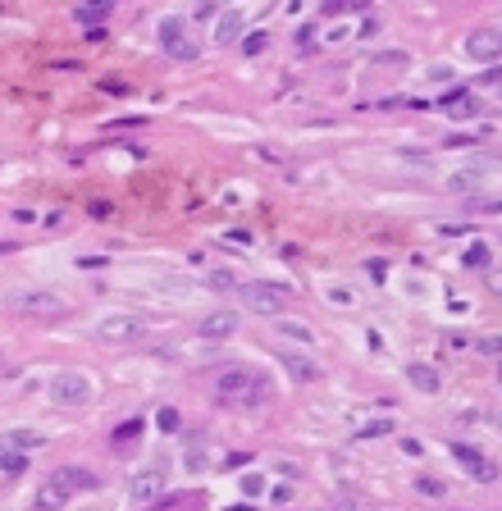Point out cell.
I'll use <instances>...</instances> for the list:
<instances>
[{
  "label": "cell",
  "mask_w": 502,
  "mask_h": 511,
  "mask_svg": "<svg viewBox=\"0 0 502 511\" xmlns=\"http://www.w3.org/2000/svg\"><path fill=\"white\" fill-rule=\"evenodd\" d=\"M261 392H265V383L256 379L251 370H224L215 379V397H219V402H256Z\"/></svg>",
  "instance_id": "obj_1"
},
{
  "label": "cell",
  "mask_w": 502,
  "mask_h": 511,
  "mask_svg": "<svg viewBox=\"0 0 502 511\" xmlns=\"http://www.w3.org/2000/svg\"><path fill=\"white\" fill-rule=\"evenodd\" d=\"M14 311H23V315H37V320H60V315H69V302H64L60 293L28 288V293H14Z\"/></svg>",
  "instance_id": "obj_2"
},
{
  "label": "cell",
  "mask_w": 502,
  "mask_h": 511,
  "mask_svg": "<svg viewBox=\"0 0 502 511\" xmlns=\"http://www.w3.org/2000/svg\"><path fill=\"white\" fill-rule=\"evenodd\" d=\"M238 293L247 302V311H256V315H284L288 288H279V283H242Z\"/></svg>",
  "instance_id": "obj_3"
},
{
  "label": "cell",
  "mask_w": 502,
  "mask_h": 511,
  "mask_svg": "<svg viewBox=\"0 0 502 511\" xmlns=\"http://www.w3.org/2000/svg\"><path fill=\"white\" fill-rule=\"evenodd\" d=\"M461 55L475 60V64H498L502 60V28H475V33L461 42Z\"/></svg>",
  "instance_id": "obj_4"
},
{
  "label": "cell",
  "mask_w": 502,
  "mask_h": 511,
  "mask_svg": "<svg viewBox=\"0 0 502 511\" xmlns=\"http://www.w3.org/2000/svg\"><path fill=\"white\" fill-rule=\"evenodd\" d=\"M160 46H164V55H174V60H183V64L201 55V46L187 37L183 19H160Z\"/></svg>",
  "instance_id": "obj_5"
},
{
  "label": "cell",
  "mask_w": 502,
  "mask_h": 511,
  "mask_svg": "<svg viewBox=\"0 0 502 511\" xmlns=\"http://www.w3.org/2000/svg\"><path fill=\"white\" fill-rule=\"evenodd\" d=\"M51 397H55L60 406H87V402H92V383H87V374H78V370L55 374Z\"/></svg>",
  "instance_id": "obj_6"
},
{
  "label": "cell",
  "mask_w": 502,
  "mask_h": 511,
  "mask_svg": "<svg viewBox=\"0 0 502 511\" xmlns=\"http://www.w3.org/2000/svg\"><path fill=\"white\" fill-rule=\"evenodd\" d=\"M142 320H137V315H105V320H101V324H96V334L101 338H105V343H137V338H142Z\"/></svg>",
  "instance_id": "obj_7"
},
{
  "label": "cell",
  "mask_w": 502,
  "mask_h": 511,
  "mask_svg": "<svg viewBox=\"0 0 502 511\" xmlns=\"http://www.w3.org/2000/svg\"><path fill=\"white\" fill-rule=\"evenodd\" d=\"M73 498V489H69L60 475H46L42 484H37V498H33V507L37 511H64V502Z\"/></svg>",
  "instance_id": "obj_8"
},
{
  "label": "cell",
  "mask_w": 502,
  "mask_h": 511,
  "mask_svg": "<svg viewBox=\"0 0 502 511\" xmlns=\"http://www.w3.org/2000/svg\"><path fill=\"white\" fill-rule=\"evenodd\" d=\"M160 493H164V475H160V470H142V475L132 479L128 498H132V507H155Z\"/></svg>",
  "instance_id": "obj_9"
},
{
  "label": "cell",
  "mask_w": 502,
  "mask_h": 511,
  "mask_svg": "<svg viewBox=\"0 0 502 511\" xmlns=\"http://www.w3.org/2000/svg\"><path fill=\"white\" fill-rule=\"evenodd\" d=\"M452 457H457L461 466L470 470V475L480 479V484H489V479H498V470H493V461H484V457H480V452H475V447H470V443H452Z\"/></svg>",
  "instance_id": "obj_10"
},
{
  "label": "cell",
  "mask_w": 502,
  "mask_h": 511,
  "mask_svg": "<svg viewBox=\"0 0 502 511\" xmlns=\"http://www.w3.org/2000/svg\"><path fill=\"white\" fill-rule=\"evenodd\" d=\"M238 311H210L206 320H201V338H210V343H219V338H233L238 334Z\"/></svg>",
  "instance_id": "obj_11"
},
{
  "label": "cell",
  "mask_w": 502,
  "mask_h": 511,
  "mask_svg": "<svg viewBox=\"0 0 502 511\" xmlns=\"http://www.w3.org/2000/svg\"><path fill=\"white\" fill-rule=\"evenodd\" d=\"M406 379H411V388H420V392H438V388H443L438 370H434V365H420V361L406 365Z\"/></svg>",
  "instance_id": "obj_12"
},
{
  "label": "cell",
  "mask_w": 502,
  "mask_h": 511,
  "mask_svg": "<svg viewBox=\"0 0 502 511\" xmlns=\"http://www.w3.org/2000/svg\"><path fill=\"white\" fill-rule=\"evenodd\" d=\"M55 475L64 479V484H69V489H73V493H87V489H96V484H101V479L92 475L87 466H60V470H55Z\"/></svg>",
  "instance_id": "obj_13"
},
{
  "label": "cell",
  "mask_w": 502,
  "mask_h": 511,
  "mask_svg": "<svg viewBox=\"0 0 502 511\" xmlns=\"http://www.w3.org/2000/svg\"><path fill=\"white\" fill-rule=\"evenodd\" d=\"M242 23H247V19H242V14H238V10H229V14H219V23H215V42H219V46H229V42H238V37H242Z\"/></svg>",
  "instance_id": "obj_14"
},
{
  "label": "cell",
  "mask_w": 502,
  "mask_h": 511,
  "mask_svg": "<svg viewBox=\"0 0 502 511\" xmlns=\"http://www.w3.org/2000/svg\"><path fill=\"white\" fill-rule=\"evenodd\" d=\"M0 447H5V452H33V447H42V434H33V429H10V434L0 438Z\"/></svg>",
  "instance_id": "obj_15"
},
{
  "label": "cell",
  "mask_w": 502,
  "mask_h": 511,
  "mask_svg": "<svg viewBox=\"0 0 502 511\" xmlns=\"http://www.w3.org/2000/svg\"><path fill=\"white\" fill-rule=\"evenodd\" d=\"M284 365H288V374L302 379V383H315L320 379V365H315V361H306V356H284Z\"/></svg>",
  "instance_id": "obj_16"
},
{
  "label": "cell",
  "mask_w": 502,
  "mask_h": 511,
  "mask_svg": "<svg viewBox=\"0 0 502 511\" xmlns=\"http://www.w3.org/2000/svg\"><path fill=\"white\" fill-rule=\"evenodd\" d=\"M110 438H114V452H123L128 443H137V438H142V415H132V420H123V424H119V429H114Z\"/></svg>",
  "instance_id": "obj_17"
},
{
  "label": "cell",
  "mask_w": 502,
  "mask_h": 511,
  "mask_svg": "<svg viewBox=\"0 0 502 511\" xmlns=\"http://www.w3.org/2000/svg\"><path fill=\"white\" fill-rule=\"evenodd\" d=\"M110 5H114V0H87V5H83V10H78V23H96V19H105L110 14Z\"/></svg>",
  "instance_id": "obj_18"
},
{
  "label": "cell",
  "mask_w": 502,
  "mask_h": 511,
  "mask_svg": "<svg viewBox=\"0 0 502 511\" xmlns=\"http://www.w3.org/2000/svg\"><path fill=\"white\" fill-rule=\"evenodd\" d=\"M279 334L284 338H293V343H315V334L302 324V320H279Z\"/></svg>",
  "instance_id": "obj_19"
},
{
  "label": "cell",
  "mask_w": 502,
  "mask_h": 511,
  "mask_svg": "<svg viewBox=\"0 0 502 511\" xmlns=\"http://www.w3.org/2000/svg\"><path fill=\"white\" fill-rule=\"evenodd\" d=\"M461 265H470V270H484V265H489V247H484V242H470L466 256H461Z\"/></svg>",
  "instance_id": "obj_20"
},
{
  "label": "cell",
  "mask_w": 502,
  "mask_h": 511,
  "mask_svg": "<svg viewBox=\"0 0 502 511\" xmlns=\"http://www.w3.org/2000/svg\"><path fill=\"white\" fill-rule=\"evenodd\" d=\"M411 64V55L406 51H383V55H374V69H406Z\"/></svg>",
  "instance_id": "obj_21"
},
{
  "label": "cell",
  "mask_w": 502,
  "mask_h": 511,
  "mask_svg": "<svg viewBox=\"0 0 502 511\" xmlns=\"http://www.w3.org/2000/svg\"><path fill=\"white\" fill-rule=\"evenodd\" d=\"M206 283H210V288H219V293H229V288H242L233 270H210V274H206Z\"/></svg>",
  "instance_id": "obj_22"
},
{
  "label": "cell",
  "mask_w": 502,
  "mask_h": 511,
  "mask_svg": "<svg viewBox=\"0 0 502 511\" xmlns=\"http://www.w3.org/2000/svg\"><path fill=\"white\" fill-rule=\"evenodd\" d=\"M0 470H5V475H23V470H28V452H5V457H0Z\"/></svg>",
  "instance_id": "obj_23"
},
{
  "label": "cell",
  "mask_w": 502,
  "mask_h": 511,
  "mask_svg": "<svg viewBox=\"0 0 502 511\" xmlns=\"http://www.w3.org/2000/svg\"><path fill=\"white\" fill-rule=\"evenodd\" d=\"M379 434H393V420H370L356 429V438H379Z\"/></svg>",
  "instance_id": "obj_24"
},
{
  "label": "cell",
  "mask_w": 502,
  "mask_h": 511,
  "mask_svg": "<svg viewBox=\"0 0 502 511\" xmlns=\"http://www.w3.org/2000/svg\"><path fill=\"white\" fill-rule=\"evenodd\" d=\"M475 183H480V174H475V169H466V174H452V178H448L452 192H470Z\"/></svg>",
  "instance_id": "obj_25"
},
{
  "label": "cell",
  "mask_w": 502,
  "mask_h": 511,
  "mask_svg": "<svg viewBox=\"0 0 502 511\" xmlns=\"http://www.w3.org/2000/svg\"><path fill=\"white\" fill-rule=\"evenodd\" d=\"M352 5H356V0H324V5H320V19H334V14L352 10Z\"/></svg>",
  "instance_id": "obj_26"
},
{
  "label": "cell",
  "mask_w": 502,
  "mask_h": 511,
  "mask_svg": "<svg viewBox=\"0 0 502 511\" xmlns=\"http://www.w3.org/2000/svg\"><path fill=\"white\" fill-rule=\"evenodd\" d=\"M155 424H160L164 434H174V429H178V411H174V406H164V411L155 415Z\"/></svg>",
  "instance_id": "obj_27"
},
{
  "label": "cell",
  "mask_w": 502,
  "mask_h": 511,
  "mask_svg": "<svg viewBox=\"0 0 502 511\" xmlns=\"http://www.w3.org/2000/svg\"><path fill=\"white\" fill-rule=\"evenodd\" d=\"M475 352H484V356H502V338H475Z\"/></svg>",
  "instance_id": "obj_28"
},
{
  "label": "cell",
  "mask_w": 502,
  "mask_h": 511,
  "mask_svg": "<svg viewBox=\"0 0 502 511\" xmlns=\"http://www.w3.org/2000/svg\"><path fill=\"white\" fill-rule=\"evenodd\" d=\"M242 493H247V498H261V493H265V479L261 475H242Z\"/></svg>",
  "instance_id": "obj_29"
},
{
  "label": "cell",
  "mask_w": 502,
  "mask_h": 511,
  "mask_svg": "<svg viewBox=\"0 0 502 511\" xmlns=\"http://www.w3.org/2000/svg\"><path fill=\"white\" fill-rule=\"evenodd\" d=\"M265 46H270V37H265V33H251L247 42H242V51H247V55H261Z\"/></svg>",
  "instance_id": "obj_30"
},
{
  "label": "cell",
  "mask_w": 502,
  "mask_h": 511,
  "mask_svg": "<svg viewBox=\"0 0 502 511\" xmlns=\"http://www.w3.org/2000/svg\"><path fill=\"white\" fill-rule=\"evenodd\" d=\"M415 489L429 493V498H438V493H443V484H438V479H429V475H420V479H415Z\"/></svg>",
  "instance_id": "obj_31"
},
{
  "label": "cell",
  "mask_w": 502,
  "mask_h": 511,
  "mask_svg": "<svg viewBox=\"0 0 502 511\" xmlns=\"http://www.w3.org/2000/svg\"><path fill=\"white\" fill-rule=\"evenodd\" d=\"M224 238H229L233 247H251V233H247V229H229V233H224Z\"/></svg>",
  "instance_id": "obj_32"
},
{
  "label": "cell",
  "mask_w": 502,
  "mask_h": 511,
  "mask_svg": "<svg viewBox=\"0 0 502 511\" xmlns=\"http://www.w3.org/2000/svg\"><path fill=\"white\" fill-rule=\"evenodd\" d=\"M480 83H489V87H493V83H502V64H489V73H480Z\"/></svg>",
  "instance_id": "obj_33"
},
{
  "label": "cell",
  "mask_w": 502,
  "mask_h": 511,
  "mask_svg": "<svg viewBox=\"0 0 502 511\" xmlns=\"http://www.w3.org/2000/svg\"><path fill=\"white\" fill-rule=\"evenodd\" d=\"M105 37H110V33H105V23H101V28H87V42H92V46L105 42Z\"/></svg>",
  "instance_id": "obj_34"
},
{
  "label": "cell",
  "mask_w": 502,
  "mask_h": 511,
  "mask_svg": "<svg viewBox=\"0 0 502 511\" xmlns=\"http://www.w3.org/2000/svg\"><path fill=\"white\" fill-rule=\"evenodd\" d=\"M470 210H502V201H470Z\"/></svg>",
  "instance_id": "obj_35"
},
{
  "label": "cell",
  "mask_w": 502,
  "mask_h": 511,
  "mask_svg": "<svg viewBox=\"0 0 502 511\" xmlns=\"http://www.w3.org/2000/svg\"><path fill=\"white\" fill-rule=\"evenodd\" d=\"M493 293H502V274H493Z\"/></svg>",
  "instance_id": "obj_36"
},
{
  "label": "cell",
  "mask_w": 502,
  "mask_h": 511,
  "mask_svg": "<svg viewBox=\"0 0 502 511\" xmlns=\"http://www.w3.org/2000/svg\"><path fill=\"white\" fill-rule=\"evenodd\" d=\"M498 379H502V356H498Z\"/></svg>",
  "instance_id": "obj_37"
}]
</instances>
